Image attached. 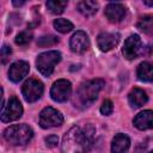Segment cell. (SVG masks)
I'll return each instance as SVG.
<instances>
[{"label": "cell", "instance_id": "6da1fadb", "mask_svg": "<svg viewBox=\"0 0 153 153\" xmlns=\"http://www.w3.org/2000/svg\"><path fill=\"white\" fill-rule=\"evenodd\" d=\"M94 139L96 129L93 126H74L62 139L61 153H85L91 149Z\"/></svg>", "mask_w": 153, "mask_h": 153}, {"label": "cell", "instance_id": "7a4b0ae2", "mask_svg": "<svg viewBox=\"0 0 153 153\" xmlns=\"http://www.w3.org/2000/svg\"><path fill=\"white\" fill-rule=\"evenodd\" d=\"M104 84L105 82L103 79H92L80 84L75 93V100H74L75 106H79V108L90 106L97 99Z\"/></svg>", "mask_w": 153, "mask_h": 153}, {"label": "cell", "instance_id": "3957f363", "mask_svg": "<svg viewBox=\"0 0 153 153\" xmlns=\"http://www.w3.org/2000/svg\"><path fill=\"white\" fill-rule=\"evenodd\" d=\"M32 129L25 123L13 124L4 130V139L12 146H24L32 139Z\"/></svg>", "mask_w": 153, "mask_h": 153}, {"label": "cell", "instance_id": "277c9868", "mask_svg": "<svg viewBox=\"0 0 153 153\" xmlns=\"http://www.w3.org/2000/svg\"><path fill=\"white\" fill-rule=\"evenodd\" d=\"M61 61V54L57 50H50L42 53L37 56L36 66L41 74L44 76H50L54 72L55 66Z\"/></svg>", "mask_w": 153, "mask_h": 153}, {"label": "cell", "instance_id": "5b68a950", "mask_svg": "<svg viewBox=\"0 0 153 153\" xmlns=\"http://www.w3.org/2000/svg\"><path fill=\"white\" fill-rule=\"evenodd\" d=\"M43 91H44L43 84L35 78L27 79L22 86V94L27 103H33L38 100L42 97Z\"/></svg>", "mask_w": 153, "mask_h": 153}, {"label": "cell", "instance_id": "8992f818", "mask_svg": "<svg viewBox=\"0 0 153 153\" xmlns=\"http://www.w3.org/2000/svg\"><path fill=\"white\" fill-rule=\"evenodd\" d=\"M38 122H39V126L44 129L54 128V127H59L63 123V116L56 109H54L51 106H47L41 111Z\"/></svg>", "mask_w": 153, "mask_h": 153}, {"label": "cell", "instance_id": "52a82bcc", "mask_svg": "<svg viewBox=\"0 0 153 153\" xmlns=\"http://www.w3.org/2000/svg\"><path fill=\"white\" fill-rule=\"evenodd\" d=\"M23 115V106L19 102V99L14 96H12L7 104L1 109V121L2 122H11V121H16L18 118H20Z\"/></svg>", "mask_w": 153, "mask_h": 153}, {"label": "cell", "instance_id": "ba28073f", "mask_svg": "<svg viewBox=\"0 0 153 153\" xmlns=\"http://www.w3.org/2000/svg\"><path fill=\"white\" fill-rule=\"evenodd\" d=\"M72 93V84L66 79H59L55 81L50 90V97L53 100L62 103L66 102Z\"/></svg>", "mask_w": 153, "mask_h": 153}, {"label": "cell", "instance_id": "9c48e42d", "mask_svg": "<svg viewBox=\"0 0 153 153\" xmlns=\"http://www.w3.org/2000/svg\"><path fill=\"white\" fill-rule=\"evenodd\" d=\"M141 50H142V42L139 35H131L124 41L122 53L126 59L128 60L136 59L141 54Z\"/></svg>", "mask_w": 153, "mask_h": 153}, {"label": "cell", "instance_id": "30bf717a", "mask_svg": "<svg viewBox=\"0 0 153 153\" xmlns=\"http://www.w3.org/2000/svg\"><path fill=\"white\" fill-rule=\"evenodd\" d=\"M69 47L73 53H76V54L85 53L90 48V39H88V36L86 35V32H84L81 30L76 31L71 37Z\"/></svg>", "mask_w": 153, "mask_h": 153}, {"label": "cell", "instance_id": "8fae6325", "mask_svg": "<svg viewBox=\"0 0 153 153\" xmlns=\"http://www.w3.org/2000/svg\"><path fill=\"white\" fill-rule=\"evenodd\" d=\"M104 14H105V17L108 18L109 22L118 23L126 17L127 8L121 2H110V4L106 5V7L104 10Z\"/></svg>", "mask_w": 153, "mask_h": 153}, {"label": "cell", "instance_id": "7c38bea8", "mask_svg": "<svg viewBox=\"0 0 153 153\" xmlns=\"http://www.w3.org/2000/svg\"><path fill=\"white\" fill-rule=\"evenodd\" d=\"M29 71H30V66L26 61H23V60L16 61L10 66L8 78L13 82H19L22 79H24L27 75Z\"/></svg>", "mask_w": 153, "mask_h": 153}, {"label": "cell", "instance_id": "4fadbf2b", "mask_svg": "<svg viewBox=\"0 0 153 153\" xmlns=\"http://www.w3.org/2000/svg\"><path fill=\"white\" fill-rule=\"evenodd\" d=\"M120 42V35L111 33V32H102L97 37L98 48L102 51H109L114 49Z\"/></svg>", "mask_w": 153, "mask_h": 153}, {"label": "cell", "instance_id": "5bb4252c", "mask_svg": "<svg viewBox=\"0 0 153 153\" xmlns=\"http://www.w3.org/2000/svg\"><path fill=\"white\" fill-rule=\"evenodd\" d=\"M133 124L140 130L153 129V110H143L137 114L133 120Z\"/></svg>", "mask_w": 153, "mask_h": 153}, {"label": "cell", "instance_id": "9a60e30c", "mask_svg": "<svg viewBox=\"0 0 153 153\" xmlns=\"http://www.w3.org/2000/svg\"><path fill=\"white\" fill-rule=\"evenodd\" d=\"M130 146V139L128 135L118 133L114 136L111 142V153H127Z\"/></svg>", "mask_w": 153, "mask_h": 153}, {"label": "cell", "instance_id": "2e32d148", "mask_svg": "<svg viewBox=\"0 0 153 153\" xmlns=\"http://www.w3.org/2000/svg\"><path fill=\"white\" fill-rule=\"evenodd\" d=\"M147 100H148L147 93L139 87H134L128 94V102H129L130 106L134 109L141 108L143 104L147 103Z\"/></svg>", "mask_w": 153, "mask_h": 153}, {"label": "cell", "instance_id": "e0dca14e", "mask_svg": "<svg viewBox=\"0 0 153 153\" xmlns=\"http://www.w3.org/2000/svg\"><path fill=\"white\" fill-rule=\"evenodd\" d=\"M136 75L139 80L145 82H152L153 81V63L148 61H143L137 66Z\"/></svg>", "mask_w": 153, "mask_h": 153}, {"label": "cell", "instance_id": "ac0fdd59", "mask_svg": "<svg viewBox=\"0 0 153 153\" xmlns=\"http://www.w3.org/2000/svg\"><path fill=\"white\" fill-rule=\"evenodd\" d=\"M76 8H78V11L82 16H85V17H92L98 11V4L96 1H91V0H82V1L78 2Z\"/></svg>", "mask_w": 153, "mask_h": 153}, {"label": "cell", "instance_id": "d6986e66", "mask_svg": "<svg viewBox=\"0 0 153 153\" xmlns=\"http://www.w3.org/2000/svg\"><path fill=\"white\" fill-rule=\"evenodd\" d=\"M53 25H54L55 30L59 31V32H61V33H67V32L72 31L73 27H74V25L72 24V22H69L68 19H65V18H57V19H55L54 23H53Z\"/></svg>", "mask_w": 153, "mask_h": 153}, {"label": "cell", "instance_id": "ffe728a7", "mask_svg": "<svg viewBox=\"0 0 153 153\" xmlns=\"http://www.w3.org/2000/svg\"><path fill=\"white\" fill-rule=\"evenodd\" d=\"M66 7H67V1H57V0L47 1V8L53 14H61Z\"/></svg>", "mask_w": 153, "mask_h": 153}, {"label": "cell", "instance_id": "44dd1931", "mask_svg": "<svg viewBox=\"0 0 153 153\" xmlns=\"http://www.w3.org/2000/svg\"><path fill=\"white\" fill-rule=\"evenodd\" d=\"M137 27L143 32L152 31L153 30V14H147L142 17L137 23Z\"/></svg>", "mask_w": 153, "mask_h": 153}, {"label": "cell", "instance_id": "7402d4cb", "mask_svg": "<svg viewBox=\"0 0 153 153\" xmlns=\"http://www.w3.org/2000/svg\"><path fill=\"white\" fill-rule=\"evenodd\" d=\"M59 42V37L56 36H53V35H45V36H42L37 39V45L39 47H50V45H54Z\"/></svg>", "mask_w": 153, "mask_h": 153}, {"label": "cell", "instance_id": "603a6c76", "mask_svg": "<svg viewBox=\"0 0 153 153\" xmlns=\"http://www.w3.org/2000/svg\"><path fill=\"white\" fill-rule=\"evenodd\" d=\"M31 38H32V35H31V33H29L27 31H22V32H19V33L17 35V37H16V43H17L18 45H26L27 43H30Z\"/></svg>", "mask_w": 153, "mask_h": 153}, {"label": "cell", "instance_id": "cb8c5ba5", "mask_svg": "<svg viewBox=\"0 0 153 153\" xmlns=\"http://www.w3.org/2000/svg\"><path fill=\"white\" fill-rule=\"evenodd\" d=\"M112 110H114V104H112V102L109 100V99H105V100L103 102V104L100 105V112H102V115L109 116V115H111Z\"/></svg>", "mask_w": 153, "mask_h": 153}, {"label": "cell", "instance_id": "d4e9b609", "mask_svg": "<svg viewBox=\"0 0 153 153\" xmlns=\"http://www.w3.org/2000/svg\"><path fill=\"white\" fill-rule=\"evenodd\" d=\"M57 143H59V137L56 135H49V136L45 137V145H47V147L53 148V147H56Z\"/></svg>", "mask_w": 153, "mask_h": 153}, {"label": "cell", "instance_id": "484cf974", "mask_svg": "<svg viewBox=\"0 0 153 153\" xmlns=\"http://www.w3.org/2000/svg\"><path fill=\"white\" fill-rule=\"evenodd\" d=\"M11 53H12L11 47H8V45H6V44L2 45V48H1V59H2V63H6V60L10 57Z\"/></svg>", "mask_w": 153, "mask_h": 153}, {"label": "cell", "instance_id": "4316f807", "mask_svg": "<svg viewBox=\"0 0 153 153\" xmlns=\"http://www.w3.org/2000/svg\"><path fill=\"white\" fill-rule=\"evenodd\" d=\"M24 4H25V1H13V5L17 6V7H18V6H23Z\"/></svg>", "mask_w": 153, "mask_h": 153}, {"label": "cell", "instance_id": "83f0119b", "mask_svg": "<svg viewBox=\"0 0 153 153\" xmlns=\"http://www.w3.org/2000/svg\"><path fill=\"white\" fill-rule=\"evenodd\" d=\"M143 4H145V5H147V6H151V7H153V1H149V0H145V1H143Z\"/></svg>", "mask_w": 153, "mask_h": 153}, {"label": "cell", "instance_id": "f1b7e54d", "mask_svg": "<svg viewBox=\"0 0 153 153\" xmlns=\"http://www.w3.org/2000/svg\"><path fill=\"white\" fill-rule=\"evenodd\" d=\"M151 153H153V151H152V152H151Z\"/></svg>", "mask_w": 153, "mask_h": 153}]
</instances>
